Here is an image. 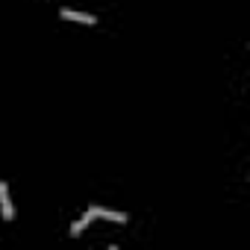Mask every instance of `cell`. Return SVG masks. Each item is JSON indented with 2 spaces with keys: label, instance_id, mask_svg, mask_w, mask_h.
Listing matches in <instances>:
<instances>
[{
  "label": "cell",
  "instance_id": "cell-1",
  "mask_svg": "<svg viewBox=\"0 0 250 250\" xmlns=\"http://www.w3.org/2000/svg\"><path fill=\"white\" fill-rule=\"evenodd\" d=\"M85 215H88V218H106V221H115V224H124V221H127V215H124V212H112V209H103V206H91Z\"/></svg>",
  "mask_w": 250,
  "mask_h": 250
},
{
  "label": "cell",
  "instance_id": "cell-2",
  "mask_svg": "<svg viewBox=\"0 0 250 250\" xmlns=\"http://www.w3.org/2000/svg\"><path fill=\"white\" fill-rule=\"evenodd\" d=\"M0 209H3V218H6V221H12V218H15V209H12V200H9L6 183H0Z\"/></svg>",
  "mask_w": 250,
  "mask_h": 250
},
{
  "label": "cell",
  "instance_id": "cell-3",
  "mask_svg": "<svg viewBox=\"0 0 250 250\" xmlns=\"http://www.w3.org/2000/svg\"><path fill=\"white\" fill-rule=\"evenodd\" d=\"M59 15L68 18V21H83V24H94V21H97L94 15H85V12H77V9H68V6H62Z\"/></svg>",
  "mask_w": 250,
  "mask_h": 250
},
{
  "label": "cell",
  "instance_id": "cell-4",
  "mask_svg": "<svg viewBox=\"0 0 250 250\" xmlns=\"http://www.w3.org/2000/svg\"><path fill=\"white\" fill-rule=\"evenodd\" d=\"M88 224H91V218H88V215H83V218H80V221H77V224L71 227V235H80V232H83V229H85Z\"/></svg>",
  "mask_w": 250,
  "mask_h": 250
}]
</instances>
